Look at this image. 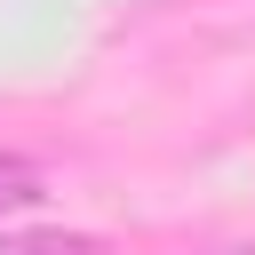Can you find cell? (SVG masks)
I'll return each mask as SVG.
<instances>
[{
  "label": "cell",
  "instance_id": "cell-1",
  "mask_svg": "<svg viewBox=\"0 0 255 255\" xmlns=\"http://www.w3.org/2000/svg\"><path fill=\"white\" fill-rule=\"evenodd\" d=\"M0 255H112L96 231H64V223H24V231H0Z\"/></svg>",
  "mask_w": 255,
  "mask_h": 255
},
{
  "label": "cell",
  "instance_id": "cell-2",
  "mask_svg": "<svg viewBox=\"0 0 255 255\" xmlns=\"http://www.w3.org/2000/svg\"><path fill=\"white\" fill-rule=\"evenodd\" d=\"M48 199V167L32 151H0V215H24Z\"/></svg>",
  "mask_w": 255,
  "mask_h": 255
},
{
  "label": "cell",
  "instance_id": "cell-3",
  "mask_svg": "<svg viewBox=\"0 0 255 255\" xmlns=\"http://www.w3.org/2000/svg\"><path fill=\"white\" fill-rule=\"evenodd\" d=\"M183 255H255V231H231V239H199V247H183Z\"/></svg>",
  "mask_w": 255,
  "mask_h": 255
}]
</instances>
